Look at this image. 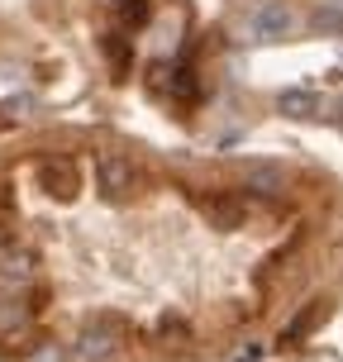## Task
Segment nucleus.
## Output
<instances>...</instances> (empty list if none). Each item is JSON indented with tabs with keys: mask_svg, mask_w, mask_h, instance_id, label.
<instances>
[{
	"mask_svg": "<svg viewBox=\"0 0 343 362\" xmlns=\"http://www.w3.org/2000/svg\"><path fill=\"white\" fill-rule=\"evenodd\" d=\"M310 24H315L320 34H343V10H334V5H320V10H310Z\"/></svg>",
	"mask_w": 343,
	"mask_h": 362,
	"instance_id": "6e6552de",
	"label": "nucleus"
},
{
	"mask_svg": "<svg viewBox=\"0 0 343 362\" xmlns=\"http://www.w3.org/2000/svg\"><path fill=\"white\" fill-rule=\"evenodd\" d=\"M339 124H343V115H339Z\"/></svg>",
	"mask_w": 343,
	"mask_h": 362,
	"instance_id": "ddd939ff",
	"label": "nucleus"
},
{
	"mask_svg": "<svg viewBox=\"0 0 343 362\" xmlns=\"http://www.w3.org/2000/svg\"><path fill=\"white\" fill-rule=\"evenodd\" d=\"M115 10H124L129 19H139V15H144V10H148V0H120Z\"/></svg>",
	"mask_w": 343,
	"mask_h": 362,
	"instance_id": "9d476101",
	"label": "nucleus"
},
{
	"mask_svg": "<svg viewBox=\"0 0 343 362\" xmlns=\"http://www.w3.org/2000/svg\"><path fill=\"white\" fill-rule=\"evenodd\" d=\"M281 110L296 115V119H320V100H315L310 90H286V95H281Z\"/></svg>",
	"mask_w": 343,
	"mask_h": 362,
	"instance_id": "423d86ee",
	"label": "nucleus"
},
{
	"mask_svg": "<svg viewBox=\"0 0 343 362\" xmlns=\"http://www.w3.org/2000/svg\"><path fill=\"white\" fill-rule=\"evenodd\" d=\"M95 177H100V191H105L110 200H129L134 191H139V167L129 163L124 153H100V163H95Z\"/></svg>",
	"mask_w": 343,
	"mask_h": 362,
	"instance_id": "f257e3e1",
	"label": "nucleus"
},
{
	"mask_svg": "<svg viewBox=\"0 0 343 362\" xmlns=\"http://www.w3.org/2000/svg\"><path fill=\"white\" fill-rule=\"evenodd\" d=\"M229 362H257V348H238V353H234Z\"/></svg>",
	"mask_w": 343,
	"mask_h": 362,
	"instance_id": "f8f14e48",
	"label": "nucleus"
},
{
	"mask_svg": "<svg viewBox=\"0 0 343 362\" xmlns=\"http://www.w3.org/2000/svg\"><path fill=\"white\" fill-rule=\"evenodd\" d=\"M38 181H43V191L53 200L76 196V167L67 163V158H43V163H38Z\"/></svg>",
	"mask_w": 343,
	"mask_h": 362,
	"instance_id": "7ed1b4c3",
	"label": "nucleus"
},
{
	"mask_svg": "<svg viewBox=\"0 0 343 362\" xmlns=\"http://www.w3.org/2000/svg\"><path fill=\"white\" fill-rule=\"evenodd\" d=\"M291 24H296V15H291L286 5H262L253 15V34L257 38H281V34H291Z\"/></svg>",
	"mask_w": 343,
	"mask_h": 362,
	"instance_id": "20e7f679",
	"label": "nucleus"
},
{
	"mask_svg": "<svg viewBox=\"0 0 343 362\" xmlns=\"http://www.w3.org/2000/svg\"><path fill=\"white\" fill-rule=\"evenodd\" d=\"M29 362H62V353H57V348H38Z\"/></svg>",
	"mask_w": 343,
	"mask_h": 362,
	"instance_id": "9b49d317",
	"label": "nucleus"
},
{
	"mask_svg": "<svg viewBox=\"0 0 343 362\" xmlns=\"http://www.w3.org/2000/svg\"><path fill=\"white\" fill-rule=\"evenodd\" d=\"M205 210H210V219H215V224L234 229L238 219H243V200H234V196H205Z\"/></svg>",
	"mask_w": 343,
	"mask_h": 362,
	"instance_id": "39448f33",
	"label": "nucleus"
},
{
	"mask_svg": "<svg viewBox=\"0 0 343 362\" xmlns=\"http://www.w3.org/2000/svg\"><path fill=\"white\" fill-rule=\"evenodd\" d=\"M76 353L86 362H110L115 353H120V334H115V325H86L81 334H76Z\"/></svg>",
	"mask_w": 343,
	"mask_h": 362,
	"instance_id": "f03ea898",
	"label": "nucleus"
},
{
	"mask_svg": "<svg viewBox=\"0 0 343 362\" xmlns=\"http://www.w3.org/2000/svg\"><path fill=\"white\" fill-rule=\"evenodd\" d=\"M329 315V305L325 300H320V305H310V310H301V315H296V320H291V329H286V339H306L310 329L320 325V320H325Z\"/></svg>",
	"mask_w": 343,
	"mask_h": 362,
	"instance_id": "0eeeda50",
	"label": "nucleus"
},
{
	"mask_svg": "<svg viewBox=\"0 0 343 362\" xmlns=\"http://www.w3.org/2000/svg\"><path fill=\"white\" fill-rule=\"evenodd\" d=\"M253 186H257V191H281V177H277V172H267V167H257V172H253Z\"/></svg>",
	"mask_w": 343,
	"mask_h": 362,
	"instance_id": "1a4fd4ad",
	"label": "nucleus"
}]
</instances>
